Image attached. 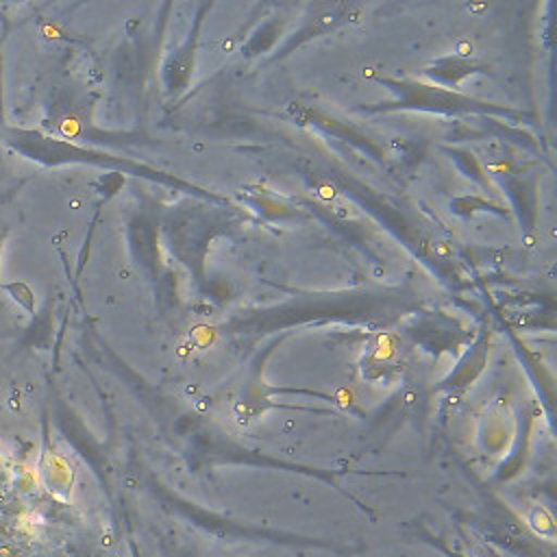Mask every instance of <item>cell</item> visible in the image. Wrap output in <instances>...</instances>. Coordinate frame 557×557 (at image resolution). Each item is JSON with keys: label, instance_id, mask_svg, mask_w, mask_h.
Listing matches in <instances>:
<instances>
[{"label": "cell", "instance_id": "cell-1", "mask_svg": "<svg viewBox=\"0 0 557 557\" xmlns=\"http://www.w3.org/2000/svg\"><path fill=\"white\" fill-rule=\"evenodd\" d=\"M529 522H531V527L537 531V535H542L544 540L550 542V540L555 537V522H553V518L548 516L546 509L535 507V509L529 513Z\"/></svg>", "mask_w": 557, "mask_h": 557}]
</instances>
